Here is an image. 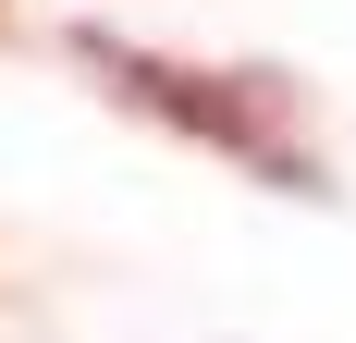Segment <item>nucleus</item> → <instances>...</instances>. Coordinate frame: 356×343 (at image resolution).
Instances as JSON below:
<instances>
[{
	"mask_svg": "<svg viewBox=\"0 0 356 343\" xmlns=\"http://www.w3.org/2000/svg\"><path fill=\"white\" fill-rule=\"evenodd\" d=\"M74 62L99 74L123 110L221 147V160H246L258 184H283V196H320V160L295 135V86L283 74H209V62H172V49H136V37H111V25H74Z\"/></svg>",
	"mask_w": 356,
	"mask_h": 343,
	"instance_id": "obj_1",
	"label": "nucleus"
}]
</instances>
